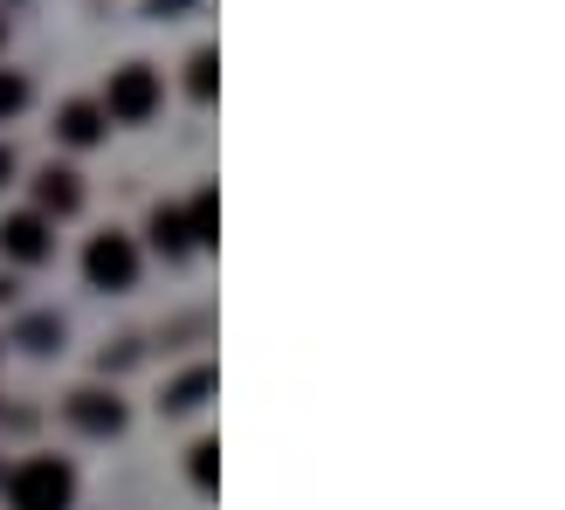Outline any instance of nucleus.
I'll use <instances>...</instances> for the list:
<instances>
[{
    "instance_id": "obj_6",
    "label": "nucleus",
    "mask_w": 565,
    "mask_h": 510,
    "mask_svg": "<svg viewBox=\"0 0 565 510\" xmlns=\"http://www.w3.org/2000/svg\"><path fill=\"white\" fill-rule=\"evenodd\" d=\"M35 208H42V221H49V214H76V208H83V187H76V173H63V166H49V173H35Z\"/></svg>"
},
{
    "instance_id": "obj_14",
    "label": "nucleus",
    "mask_w": 565,
    "mask_h": 510,
    "mask_svg": "<svg viewBox=\"0 0 565 510\" xmlns=\"http://www.w3.org/2000/svg\"><path fill=\"white\" fill-rule=\"evenodd\" d=\"M49 338H55V318H35V325H28V346H35V352H49Z\"/></svg>"
},
{
    "instance_id": "obj_1",
    "label": "nucleus",
    "mask_w": 565,
    "mask_h": 510,
    "mask_svg": "<svg viewBox=\"0 0 565 510\" xmlns=\"http://www.w3.org/2000/svg\"><path fill=\"white\" fill-rule=\"evenodd\" d=\"M70 497H76V476L63 456H28L8 476V510H70Z\"/></svg>"
},
{
    "instance_id": "obj_5",
    "label": "nucleus",
    "mask_w": 565,
    "mask_h": 510,
    "mask_svg": "<svg viewBox=\"0 0 565 510\" xmlns=\"http://www.w3.org/2000/svg\"><path fill=\"white\" fill-rule=\"evenodd\" d=\"M0 248H8L14 263H42V255L55 248L49 242V221L42 214H8V221H0Z\"/></svg>"
},
{
    "instance_id": "obj_11",
    "label": "nucleus",
    "mask_w": 565,
    "mask_h": 510,
    "mask_svg": "<svg viewBox=\"0 0 565 510\" xmlns=\"http://www.w3.org/2000/svg\"><path fill=\"white\" fill-rule=\"evenodd\" d=\"M186 91L201 97V104H214V91H221V55H214V49H201V55L186 63Z\"/></svg>"
},
{
    "instance_id": "obj_12",
    "label": "nucleus",
    "mask_w": 565,
    "mask_h": 510,
    "mask_svg": "<svg viewBox=\"0 0 565 510\" xmlns=\"http://www.w3.org/2000/svg\"><path fill=\"white\" fill-rule=\"evenodd\" d=\"M193 484H201V490H214V484H221V448H214V442L193 448Z\"/></svg>"
},
{
    "instance_id": "obj_3",
    "label": "nucleus",
    "mask_w": 565,
    "mask_h": 510,
    "mask_svg": "<svg viewBox=\"0 0 565 510\" xmlns=\"http://www.w3.org/2000/svg\"><path fill=\"white\" fill-rule=\"evenodd\" d=\"M83 276H90L97 290H131V283H138L131 235H90V248H83Z\"/></svg>"
},
{
    "instance_id": "obj_10",
    "label": "nucleus",
    "mask_w": 565,
    "mask_h": 510,
    "mask_svg": "<svg viewBox=\"0 0 565 510\" xmlns=\"http://www.w3.org/2000/svg\"><path fill=\"white\" fill-rule=\"evenodd\" d=\"M186 235H193V242H221V201H214V187H201V193H193Z\"/></svg>"
},
{
    "instance_id": "obj_9",
    "label": "nucleus",
    "mask_w": 565,
    "mask_h": 510,
    "mask_svg": "<svg viewBox=\"0 0 565 510\" xmlns=\"http://www.w3.org/2000/svg\"><path fill=\"white\" fill-rule=\"evenodd\" d=\"M152 248H159V255H186V248H193L180 208H152Z\"/></svg>"
},
{
    "instance_id": "obj_13",
    "label": "nucleus",
    "mask_w": 565,
    "mask_h": 510,
    "mask_svg": "<svg viewBox=\"0 0 565 510\" xmlns=\"http://www.w3.org/2000/svg\"><path fill=\"white\" fill-rule=\"evenodd\" d=\"M21 104H28V83H21L14 70H0V118H14Z\"/></svg>"
},
{
    "instance_id": "obj_15",
    "label": "nucleus",
    "mask_w": 565,
    "mask_h": 510,
    "mask_svg": "<svg viewBox=\"0 0 565 510\" xmlns=\"http://www.w3.org/2000/svg\"><path fill=\"white\" fill-rule=\"evenodd\" d=\"M8 180H14V152H8V146H0V187H8Z\"/></svg>"
},
{
    "instance_id": "obj_7",
    "label": "nucleus",
    "mask_w": 565,
    "mask_h": 510,
    "mask_svg": "<svg viewBox=\"0 0 565 510\" xmlns=\"http://www.w3.org/2000/svg\"><path fill=\"white\" fill-rule=\"evenodd\" d=\"M55 138H63V146H97V138H104V110L97 104H63V110H55Z\"/></svg>"
},
{
    "instance_id": "obj_4",
    "label": "nucleus",
    "mask_w": 565,
    "mask_h": 510,
    "mask_svg": "<svg viewBox=\"0 0 565 510\" xmlns=\"http://www.w3.org/2000/svg\"><path fill=\"white\" fill-rule=\"evenodd\" d=\"M63 414H70V428H83V435H118L125 428V401H118V393H97V386L70 393Z\"/></svg>"
},
{
    "instance_id": "obj_8",
    "label": "nucleus",
    "mask_w": 565,
    "mask_h": 510,
    "mask_svg": "<svg viewBox=\"0 0 565 510\" xmlns=\"http://www.w3.org/2000/svg\"><path fill=\"white\" fill-rule=\"evenodd\" d=\"M207 393H214V365H193V373H180L173 386H166V414H186V407H201L207 401Z\"/></svg>"
},
{
    "instance_id": "obj_2",
    "label": "nucleus",
    "mask_w": 565,
    "mask_h": 510,
    "mask_svg": "<svg viewBox=\"0 0 565 510\" xmlns=\"http://www.w3.org/2000/svg\"><path fill=\"white\" fill-rule=\"evenodd\" d=\"M104 118H118V125H146L152 110H159V76L146 63H125V70H110V91H104Z\"/></svg>"
}]
</instances>
